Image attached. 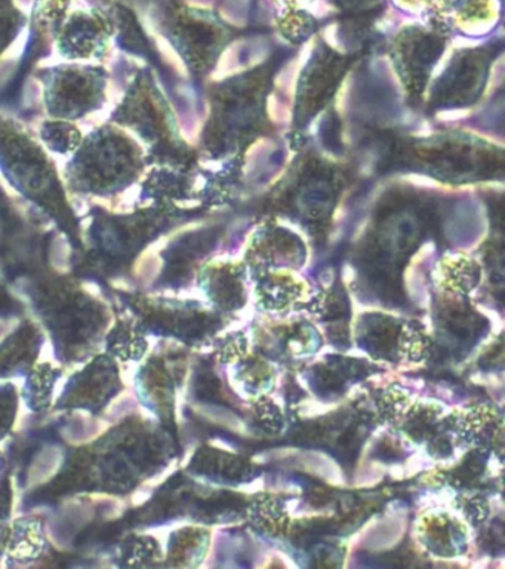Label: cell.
<instances>
[{
	"mask_svg": "<svg viewBox=\"0 0 505 569\" xmlns=\"http://www.w3.org/2000/svg\"><path fill=\"white\" fill-rule=\"evenodd\" d=\"M425 528L434 529L441 536L425 537L427 547L436 553H459V546L463 545L464 532L461 531L459 525L447 518V516H434L427 520Z\"/></svg>",
	"mask_w": 505,
	"mask_h": 569,
	"instance_id": "6da1fadb",
	"label": "cell"
}]
</instances>
